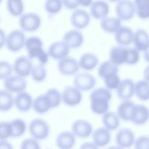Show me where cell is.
Listing matches in <instances>:
<instances>
[{
    "label": "cell",
    "instance_id": "obj_1",
    "mask_svg": "<svg viewBox=\"0 0 149 149\" xmlns=\"http://www.w3.org/2000/svg\"><path fill=\"white\" fill-rule=\"evenodd\" d=\"M112 94L107 87H99L92 91L90 95V108L97 115H103L108 111Z\"/></svg>",
    "mask_w": 149,
    "mask_h": 149
},
{
    "label": "cell",
    "instance_id": "obj_2",
    "mask_svg": "<svg viewBox=\"0 0 149 149\" xmlns=\"http://www.w3.org/2000/svg\"><path fill=\"white\" fill-rule=\"evenodd\" d=\"M42 41L38 37L31 36L26 39L24 47L28 56L31 59L37 58L40 63L46 64L48 61L49 55L42 48Z\"/></svg>",
    "mask_w": 149,
    "mask_h": 149
},
{
    "label": "cell",
    "instance_id": "obj_3",
    "mask_svg": "<svg viewBox=\"0 0 149 149\" xmlns=\"http://www.w3.org/2000/svg\"><path fill=\"white\" fill-rule=\"evenodd\" d=\"M42 23L40 15L34 12L23 13L19 19V24L21 29L26 32L37 31Z\"/></svg>",
    "mask_w": 149,
    "mask_h": 149
},
{
    "label": "cell",
    "instance_id": "obj_4",
    "mask_svg": "<svg viewBox=\"0 0 149 149\" xmlns=\"http://www.w3.org/2000/svg\"><path fill=\"white\" fill-rule=\"evenodd\" d=\"M30 134L37 140H42L47 138L49 134L48 123L40 118L33 119L29 126Z\"/></svg>",
    "mask_w": 149,
    "mask_h": 149
},
{
    "label": "cell",
    "instance_id": "obj_5",
    "mask_svg": "<svg viewBox=\"0 0 149 149\" xmlns=\"http://www.w3.org/2000/svg\"><path fill=\"white\" fill-rule=\"evenodd\" d=\"M115 11L116 15L122 21L131 20L136 14L135 7L132 0H119L116 2Z\"/></svg>",
    "mask_w": 149,
    "mask_h": 149
},
{
    "label": "cell",
    "instance_id": "obj_6",
    "mask_svg": "<svg viewBox=\"0 0 149 149\" xmlns=\"http://www.w3.org/2000/svg\"><path fill=\"white\" fill-rule=\"evenodd\" d=\"M26 37L24 33L18 29L11 31L6 36L5 45L11 52H16L24 46Z\"/></svg>",
    "mask_w": 149,
    "mask_h": 149
},
{
    "label": "cell",
    "instance_id": "obj_7",
    "mask_svg": "<svg viewBox=\"0 0 149 149\" xmlns=\"http://www.w3.org/2000/svg\"><path fill=\"white\" fill-rule=\"evenodd\" d=\"M70 21L72 26L75 29H83L90 24V14L83 9L77 8L71 13Z\"/></svg>",
    "mask_w": 149,
    "mask_h": 149
},
{
    "label": "cell",
    "instance_id": "obj_8",
    "mask_svg": "<svg viewBox=\"0 0 149 149\" xmlns=\"http://www.w3.org/2000/svg\"><path fill=\"white\" fill-rule=\"evenodd\" d=\"M62 101L67 106L75 107L82 100L81 91L74 86L66 87L61 94Z\"/></svg>",
    "mask_w": 149,
    "mask_h": 149
},
{
    "label": "cell",
    "instance_id": "obj_9",
    "mask_svg": "<svg viewBox=\"0 0 149 149\" xmlns=\"http://www.w3.org/2000/svg\"><path fill=\"white\" fill-rule=\"evenodd\" d=\"M31 59L27 56L22 55L17 58L13 64V70L20 76L25 77L30 74L33 69Z\"/></svg>",
    "mask_w": 149,
    "mask_h": 149
},
{
    "label": "cell",
    "instance_id": "obj_10",
    "mask_svg": "<svg viewBox=\"0 0 149 149\" xmlns=\"http://www.w3.org/2000/svg\"><path fill=\"white\" fill-rule=\"evenodd\" d=\"M80 68L79 62L76 59L70 56H66L59 60L58 69L59 72L65 76L76 74Z\"/></svg>",
    "mask_w": 149,
    "mask_h": 149
},
{
    "label": "cell",
    "instance_id": "obj_11",
    "mask_svg": "<svg viewBox=\"0 0 149 149\" xmlns=\"http://www.w3.org/2000/svg\"><path fill=\"white\" fill-rule=\"evenodd\" d=\"M73 83V86L80 91H88L94 87L96 79L88 73H80L76 74Z\"/></svg>",
    "mask_w": 149,
    "mask_h": 149
},
{
    "label": "cell",
    "instance_id": "obj_12",
    "mask_svg": "<svg viewBox=\"0 0 149 149\" xmlns=\"http://www.w3.org/2000/svg\"><path fill=\"white\" fill-rule=\"evenodd\" d=\"M3 86L5 89L11 93H18L24 91L27 87V81L23 77L17 74L15 76L11 75L4 80Z\"/></svg>",
    "mask_w": 149,
    "mask_h": 149
},
{
    "label": "cell",
    "instance_id": "obj_13",
    "mask_svg": "<svg viewBox=\"0 0 149 149\" xmlns=\"http://www.w3.org/2000/svg\"><path fill=\"white\" fill-rule=\"evenodd\" d=\"M69 51L70 47L63 41H59L52 43L49 46L47 52L49 57L59 61L68 56Z\"/></svg>",
    "mask_w": 149,
    "mask_h": 149
},
{
    "label": "cell",
    "instance_id": "obj_14",
    "mask_svg": "<svg viewBox=\"0 0 149 149\" xmlns=\"http://www.w3.org/2000/svg\"><path fill=\"white\" fill-rule=\"evenodd\" d=\"M134 133L129 129H120L116 133L115 142L119 148H129L134 144Z\"/></svg>",
    "mask_w": 149,
    "mask_h": 149
},
{
    "label": "cell",
    "instance_id": "obj_15",
    "mask_svg": "<svg viewBox=\"0 0 149 149\" xmlns=\"http://www.w3.org/2000/svg\"><path fill=\"white\" fill-rule=\"evenodd\" d=\"M109 9V5L106 1L95 0L90 6V14L94 19L101 20L108 16Z\"/></svg>",
    "mask_w": 149,
    "mask_h": 149
},
{
    "label": "cell",
    "instance_id": "obj_16",
    "mask_svg": "<svg viewBox=\"0 0 149 149\" xmlns=\"http://www.w3.org/2000/svg\"><path fill=\"white\" fill-rule=\"evenodd\" d=\"M72 132L79 138H87L93 133V126L87 120L77 119L72 125Z\"/></svg>",
    "mask_w": 149,
    "mask_h": 149
},
{
    "label": "cell",
    "instance_id": "obj_17",
    "mask_svg": "<svg viewBox=\"0 0 149 149\" xmlns=\"http://www.w3.org/2000/svg\"><path fill=\"white\" fill-rule=\"evenodd\" d=\"M128 55V47L122 45L112 47L109 51V60L118 66L126 63Z\"/></svg>",
    "mask_w": 149,
    "mask_h": 149
},
{
    "label": "cell",
    "instance_id": "obj_18",
    "mask_svg": "<svg viewBox=\"0 0 149 149\" xmlns=\"http://www.w3.org/2000/svg\"><path fill=\"white\" fill-rule=\"evenodd\" d=\"M134 33L132 30L127 27L120 26L114 33L115 41L120 45L129 46L133 43Z\"/></svg>",
    "mask_w": 149,
    "mask_h": 149
},
{
    "label": "cell",
    "instance_id": "obj_19",
    "mask_svg": "<svg viewBox=\"0 0 149 149\" xmlns=\"http://www.w3.org/2000/svg\"><path fill=\"white\" fill-rule=\"evenodd\" d=\"M134 83L130 79L121 80L116 89L118 98L122 100H130L134 94Z\"/></svg>",
    "mask_w": 149,
    "mask_h": 149
},
{
    "label": "cell",
    "instance_id": "obj_20",
    "mask_svg": "<svg viewBox=\"0 0 149 149\" xmlns=\"http://www.w3.org/2000/svg\"><path fill=\"white\" fill-rule=\"evenodd\" d=\"M149 119V109L143 105L136 104L130 120L132 123L137 125H142L145 124Z\"/></svg>",
    "mask_w": 149,
    "mask_h": 149
},
{
    "label": "cell",
    "instance_id": "obj_21",
    "mask_svg": "<svg viewBox=\"0 0 149 149\" xmlns=\"http://www.w3.org/2000/svg\"><path fill=\"white\" fill-rule=\"evenodd\" d=\"M63 41L70 48H77L81 47L84 42L83 34L78 30H70L66 31L63 36Z\"/></svg>",
    "mask_w": 149,
    "mask_h": 149
},
{
    "label": "cell",
    "instance_id": "obj_22",
    "mask_svg": "<svg viewBox=\"0 0 149 149\" xmlns=\"http://www.w3.org/2000/svg\"><path fill=\"white\" fill-rule=\"evenodd\" d=\"M33 100L28 93L22 91L18 93L14 98V104L16 108L22 112H27L33 107Z\"/></svg>",
    "mask_w": 149,
    "mask_h": 149
},
{
    "label": "cell",
    "instance_id": "obj_23",
    "mask_svg": "<svg viewBox=\"0 0 149 149\" xmlns=\"http://www.w3.org/2000/svg\"><path fill=\"white\" fill-rule=\"evenodd\" d=\"M134 48L139 52L144 51L149 47V34L143 29H139L134 33L133 39Z\"/></svg>",
    "mask_w": 149,
    "mask_h": 149
},
{
    "label": "cell",
    "instance_id": "obj_24",
    "mask_svg": "<svg viewBox=\"0 0 149 149\" xmlns=\"http://www.w3.org/2000/svg\"><path fill=\"white\" fill-rule=\"evenodd\" d=\"M93 142L98 147H101L108 145L111 139L110 130L104 127L95 129L92 133Z\"/></svg>",
    "mask_w": 149,
    "mask_h": 149
},
{
    "label": "cell",
    "instance_id": "obj_25",
    "mask_svg": "<svg viewBox=\"0 0 149 149\" xmlns=\"http://www.w3.org/2000/svg\"><path fill=\"white\" fill-rule=\"evenodd\" d=\"M76 136L72 132H63L56 139V146L61 149H70L75 144Z\"/></svg>",
    "mask_w": 149,
    "mask_h": 149
},
{
    "label": "cell",
    "instance_id": "obj_26",
    "mask_svg": "<svg viewBox=\"0 0 149 149\" xmlns=\"http://www.w3.org/2000/svg\"><path fill=\"white\" fill-rule=\"evenodd\" d=\"M135 104L130 100H123L117 108L116 113L120 119L130 121Z\"/></svg>",
    "mask_w": 149,
    "mask_h": 149
},
{
    "label": "cell",
    "instance_id": "obj_27",
    "mask_svg": "<svg viewBox=\"0 0 149 149\" xmlns=\"http://www.w3.org/2000/svg\"><path fill=\"white\" fill-rule=\"evenodd\" d=\"M99 59L96 55L91 52L83 54L78 61L80 68L85 70H91L95 69L98 64Z\"/></svg>",
    "mask_w": 149,
    "mask_h": 149
},
{
    "label": "cell",
    "instance_id": "obj_28",
    "mask_svg": "<svg viewBox=\"0 0 149 149\" xmlns=\"http://www.w3.org/2000/svg\"><path fill=\"white\" fill-rule=\"evenodd\" d=\"M122 26V20L118 17L106 16L100 20V26L103 31L108 33H113Z\"/></svg>",
    "mask_w": 149,
    "mask_h": 149
},
{
    "label": "cell",
    "instance_id": "obj_29",
    "mask_svg": "<svg viewBox=\"0 0 149 149\" xmlns=\"http://www.w3.org/2000/svg\"><path fill=\"white\" fill-rule=\"evenodd\" d=\"M118 72V66L110 60L105 61L101 63L98 69V74L102 79L114 74H117Z\"/></svg>",
    "mask_w": 149,
    "mask_h": 149
},
{
    "label": "cell",
    "instance_id": "obj_30",
    "mask_svg": "<svg viewBox=\"0 0 149 149\" xmlns=\"http://www.w3.org/2000/svg\"><path fill=\"white\" fill-rule=\"evenodd\" d=\"M102 122L105 128L112 131L117 129L119 126L120 118L117 113L108 111L102 115Z\"/></svg>",
    "mask_w": 149,
    "mask_h": 149
},
{
    "label": "cell",
    "instance_id": "obj_31",
    "mask_svg": "<svg viewBox=\"0 0 149 149\" xmlns=\"http://www.w3.org/2000/svg\"><path fill=\"white\" fill-rule=\"evenodd\" d=\"M134 94L141 101L149 100V82L146 80H140L134 84Z\"/></svg>",
    "mask_w": 149,
    "mask_h": 149
},
{
    "label": "cell",
    "instance_id": "obj_32",
    "mask_svg": "<svg viewBox=\"0 0 149 149\" xmlns=\"http://www.w3.org/2000/svg\"><path fill=\"white\" fill-rule=\"evenodd\" d=\"M6 7L9 13L13 17H19L24 10L23 0H6Z\"/></svg>",
    "mask_w": 149,
    "mask_h": 149
},
{
    "label": "cell",
    "instance_id": "obj_33",
    "mask_svg": "<svg viewBox=\"0 0 149 149\" xmlns=\"http://www.w3.org/2000/svg\"><path fill=\"white\" fill-rule=\"evenodd\" d=\"M137 16L142 20L149 19V0H133Z\"/></svg>",
    "mask_w": 149,
    "mask_h": 149
},
{
    "label": "cell",
    "instance_id": "obj_34",
    "mask_svg": "<svg viewBox=\"0 0 149 149\" xmlns=\"http://www.w3.org/2000/svg\"><path fill=\"white\" fill-rule=\"evenodd\" d=\"M32 107L34 111L39 114L45 113L51 108L44 94L37 97L33 100Z\"/></svg>",
    "mask_w": 149,
    "mask_h": 149
},
{
    "label": "cell",
    "instance_id": "obj_35",
    "mask_svg": "<svg viewBox=\"0 0 149 149\" xmlns=\"http://www.w3.org/2000/svg\"><path fill=\"white\" fill-rule=\"evenodd\" d=\"M14 105V98L11 93L0 90V111L6 112L12 109Z\"/></svg>",
    "mask_w": 149,
    "mask_h": 149
},
{
    "label": "cell",
    "instance_id": "obj_36",
    "mask_svg": "<svg viewBox=\"0 0 149 149\" xmlns=\"http://www.w3.org/2000/svg\"><path fill=\"white\" fill-rule=\"evenodd\" d=\"M9 122L12 130V137H19L24 133L26 130V123L24 120L17 118Z\"/></svg>",
    "mask_w": 149,
    "mask_h": 149
},
{
    "label": "cell",
    "instance_id": "obj_37",
    "mask_svg": "<svg viewBox=\"0 0 149 149\" xmlns=\"http://www.w3.org/2000/svg\"><path fill=\"white\" fill-rule=\"evenodd\" d=\"M44 95L51 108H56L60 105L62 101V95L57 89L51 88L47 91Z\"/></svg>",
    "mask_w": 149,
    "mask_h": 149
},
{
    "label": "cell",
    "instance_id": "obj_38",
    "mask_svg": "<svg viewBox=\"0 0 149 149\" xmlns=\"http://www.w3.org/2000/svg\"><path fill=\"white\" fill-rule=\"evenodd\" d=\"M44 7L46 12L52 16L59 13L63 6L61 0H45Z\"/></svg>",
    "mask_w": 149,
    "mask_h": 149
},
{
    "label": "cell",
    "instance_id": "obj_39",
    "mask_svg": "<svg viewBox=\"0 0 149 149\" xmlns=\"http://www.w3.org/2000/svg\"><path fill=\"white\" fill-rule=\"evenodd\" d=\"M30 74L34 81L36 82H42L47 77V70L44 65L40 63L33 67Z\"/></svg>",
    "mask_w": 149,
    "mask_h": 149
},
{
    "label": "cell",
    "instance_id": "obj_40",
    "mask_svg": "<svg viewBox=\"0 0 149 149\" xmlns=\"http://www.w3.org/2000/svg\"><path fill=\"white\" fill-rule=\"evenodd\" d=\"M105 87L109 90H116L119 85L121 80L118 74H114L103 79Z\"/></svg>",
    "mask_w": 149,
    "mask_h": 149
},
{
    "label": "cell",
    "instance_id": "obj_41",
    "mask_svg": "<svg viewBox=\"0 0 149 149\" xmlns=\"http://www.w3.org/2000/svg\"><path fill=\"white\" fill-rule=\"evenodd\" d=\"M13 68L7 61H0V80H5L12 75Z\"/></svg>",
    "mask_w": 149,
    "mask_h": 149
},
{
    "label": "cell",
    "instance_id": "obj_42",
    "mask_svg": "<svg viewBox=\"0 0 149 149\" xmlns=\"http://www.w3.org/2000/svg\"><path fill=\"white\" fill-rule=\"evenodd\" d=\"M12 137V130L9 122H0V140H6Z\"/></svg>",
    "mask_w": 149,
    "mask_h": 149
},
{
    "label": "cell",
    "instance_id": "obj_43",
    "mask_svg": "<svg viewBox=\"0 0 149 149\" xmlns=\"http://www.w3.org/2000/svg\"><path fill=\"white\" fill-rule=\"evenodd\" d=\"M139 51L134 48L128 47V55L126 64L133 65L136 64L139 61Z\"/></svg>",
    "mask_w": 149,
    "mask_h": 149
},
{
    "label": "cell",
    "instance_id": "obj_44",
    "mask_svg": "<svg viewBox=\"0 0 149 149\" xmlns=\"http://www.w3.org/2000/svg\"><path fill=\"white\" fill-rule=\"evenodd\" d=\"M133 145L136 149H149V137L145 135L138 137Z\"/></svg>",
    "mask_w": 149,
    "mask_h": 149
},
{
    "label": "cell",
    "instance_id": "obj_45",
    "mask_svg": "<svg viewBox=\"0 0 149 149\" xmlns=\"http://www.w3.org/2000/svg\"><path fill=\"white\" fill-rule=\"evenodd\" d=\"M20 148L22 149H38L40 148L38 140L34 138H29L24 139L20 144Z\"/></svg>",
    "mask_w": 149,
    "mask_h": 149
},
{
    "label": "cell",
    "instance_id": "obj_46",
    "mask_svg": "<svg viewBox=\"0 0 149 149\" xmlns=\"http://www.w3.org/2000/svg\"><path fill=\"white\" fill-rule=\"evenodd\" d=\"M63 7L69 10H74L78 8L79 4L77 0H61Z\"/></svg>",
    "mask_w": 149,
    "mask_h": 149
},
{
    "label": "cell",
    "instance_id": "obj_47",
    "mask_svg": "<svg viewBox=\"0 0 149 149\" xmlns=\"http://www.w3.org/2000/svg\"><path fill=\"white\" fill-rule=\"evenodd\" d=\"M6 36L4 31L0 29V49H1L6 43Z\"/></svg>",
    "mask_w": 149,
    "mask_h": 149
},
{
    "label": "cell",
    "instance_id": "obj_48",
    "mask_svg": "<svg viewBox=\"0 0 149 149\" xmlns=\"http://www.w3.org/2000/svg\"><path fill=\"white\" fill-rule=\"evenodd\" d=\"M79 6L86 8L90 7L91 4L93 3L94 0H77Z\"/></svg>",
    "mask_w": 149,
    "mask_h": 149
},
{
    "label": "cell",
    "instance_id": "obj_49",
    "mask_svg": "<svg viewBox=\"0 0 149 149\" xmlns=\"http://www.w3.org/2000/svg\"><path fill=\"white\" fill-rule=\"evenodd\" d=\"M13 147L12 144L6 140H0V148L11 149Z\"/></svg>",
    "mask_w": 149,
    "mask_h": 149
},
{
    "label": "cell",
    "instance_id": "obj_50",
    "mask_svg": "<svg viewBox=\"0 0 149 149\" xmlns=\"http://www.w3.org/2000/svg\"><path fill=\"white\" fill-rule=\"evenodd\" d=\"M80 148H98L93 142V143H85L82 144V145L80 146Z\"/></svg>",
    "mask_w": 149,
    "mask_h": 149
},
{
    "label": "cell",
    "instance_id": "obj_51",
    "mask_svg": "<svg viewBox=\"0 0 149 149\" xmlns=\"http://www.w3.org/2000/svg\"><path fill=\"white\" fill-rule=\"evenodd\" d=\"M143 76L144 80L149 82V65L144 68L143 71Z\"/></svg>",
    "mask_w": 149,
    "mask_h": 149
},
{
    "label": "cell",
    "instance_id": "obj_52",
    "mask_svg": "<svg viewBox=\"0 0 149 149\" xmlns=\"http://www.w3.org/2000/svg\"><path fill=\"white\" fill-rule=\"evenodd\" d=\"M144 59L149 63V47L144 51Z\"/></svg>",
    "mask_w": 149,
    "mask_h": 149
},
{
    "label": "cell",
    "instance_id": "obj_53",
    "mask_svg": "<svg viewBox=\"0 0 149 149\" xmlns=\"http://www.w3.org/2000/svg\"><path fill=\"white\" fill-rule=\"evenodd\" d=\"M108 1H109V2H113V3H116V2H117L118 1H119V0H107Z\"/></svg>",
    "mask_w": 149,
    "mask_h": 149
},
{
    "label": "cell",
    "instance_id": "obj_54",
    "mask_svg": "<svg viewBox=\"0 0 149 149\" xmlns=\"http://www.w3.org/2000/svg\"><path fill=\"white\" fill-rule=\"evenodd\" d=\"M2 1H3V0H0V4H1V3H2Z\"/></svg>",
    "mask_w": 149,
    "mask_h": 149
},
{
    "label": "cell",
    "instance_id": "obj_55",
    "mask_svg": "<svg viewBox=\"0 0 149 149\" xmlns=\"http://www.w3.org/2000/svg\"><path fill=\"white\" fill-rule=\"evenodd\" d=\"M0 20H1V19H0Z\"/></svg>",
    "mask_w": 149,
    "mask_h": 149
}]
</instances>
